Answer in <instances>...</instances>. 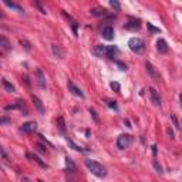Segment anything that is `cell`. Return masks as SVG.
I'll use <instances>...</instances> for the list:
<instances>
[{"mask_svg": "<svg viewBox=\"0 0 182 182\" xmlns=\"http://www.w3.org/2000/svg\"><path fill=\"white\" fill-rule=\"evenodd\" d=\"M57 124H58V128H60L61 131H64V128H65V124H64V120H63V118H58V120H57Z\"/></svg>", "mask_w": 182, "mask_h": 182, "instance_id": "cell-29", "label": "cell"}, {"mask_svg": "<svg viewBox=\"0 0 182 182\" xmlns=\"http://www.w3.org/2000/svg\"><path fill=\"white\" fill-rule=\"evenodd\" d=\"M167 132H168V135L171 137V138H174V131L171 130V128H168V130H167Z\"/></svg>", "mask_w": 182, "mask_h": 182, "instance_id": "cell-36", "label": "cell"}, {"mask_svg": "<svg viewBox=\"0 0 182 182\" xmlns=\"http://www.w3.org/2000/svg\"><path fill=\"white\" fill-rule=\"evenodd\" d=\"M145 67H147V71L150 73V75H151V78L154 80V81H158L159 80V75H158V73H157V70L154 68V65L151 64V63H145Z\"/></svg>", "mask_w": 182, "mask_h": 182, "instance_id": "cell-10", "label": "cell"}, {"mask_svg": "<svg viewBox=\"0 0 182 182\" xmlns=\"http://www.w3.org/2000/svg\"><path fill=\"white\" fill-rule=\"evenodd\" d=\"M0 47L5 50V51H10L12 50V44L6 37H0Z\"/></svg>", "mask_w": 182, "mask_h": 182, "instance_id": "cell-18", "label": "cell"}, {"mask_svg": "<svg viewBox=\"0 0 182 182\" xmlns=\"http://www.w3.org/2000/svg\"><path fill=\"white\" fill-rule=\"evenodd\" d=\"M36 6H37L38 9H40V12H41L43 14H46V13H47L46 10H44V9H43V7H41V5H40V3H38V2H36Z\"/></svg>", "mask_w": 182, "mask_h": 182, "instance_id": "cell-34", "label": "cell"}, {"mask_svg": "<svg viewBox=\"0 0 182 182\" xmlns=\"http://www.w3.org/2000/svg\"><path fill=\"white\" fill-rule=\"evenodd\" d=\"M101 36H103V38L111 41L112 38H114V28H112V26H105V27L101 30Z\"/></svg>", "mask_w": 182, "mask_h": 182, "instance_id": "cell-7", "label": "cell"}, {"mask_svg": "<svg viewBox=\"0 0 182 182\" xmlns=\"http://www.w3.org/2000/svg\"><path fill=\"white\" fill-rule=\"evenodd\" d=\"M0 155H2V157H5V158H7V154H6V151L3 150L2 147H0Z\"/></svg>", "mask_w": 182, "mask_h": 182, "instance_id": "cell-35", "label": "cell"}, {"mask_svg": "<svg viewBox=\"0 0 182 182\" xmlns=\"http://www.w3.org/2000/svg\"><path fill=\"white\" fill-rule=\"evenodd\" d=\"M36 78H37L38 87H40L41 90L46 88V75H44V73H43L41 68H37V70H36Z\"/></svg>", "mask_w": 182, "mask_h": 182, "instance_id": "cell-6", "label": "cell"}, {"mask_svg": "<svg viewBox=\"0 0 182 182\" xmlns=\"http://www.w3.org/2000/svg\"><path fill=\"white\" fill-rule=\"evenodd\" d=\"M38 182H43V181H38Z\"/></svg>", "mask_w": 182, "mask_h": 182, "instance_id": "cell-41", "label": "cell"}, {"mask_svg": "<svg viewBox=\"0 0 182 182\" xmlns=\"http://www.w3.org/2000/svg\"><path fill=\"white\" fill-rule=\"evenodd\" d=\"M147 26H148V30H150V31L152 33V34H155V33H161V30H159L158 27H155V26H152L151 23H148Z\"/></svg>", "mask_w": 182, "mask_h": 182, "instance_id": "cell-27", "label": "cell"}, {"mask_svg": "<svg viewBox=\"0 0 182 182\" xmlns=\"http://www.w3.org/2000/svg\"><path fill=\"white\" fill-rule=\"evenodd\" d=\"M108 107L114 108V110H118V107H117V103H115V101H108Z\"/></svg>", "mask_w": 182, "mask_h": 182, "instance_id": "cell-33", "label": "cell"}, {"mask_svg": "<svg viewBox=\"0 0 182 182\" xmlns=\"http://www.w3.org/2000/svg\"><path fill=\"white\" fill-rule=\"evenodd\" d=\"M140 27H141V22H140V19H135V17H130L128 22L125 23L127 30H132V31H135V30H140Z\"/></svg>", "mask_w": 182, "mask_h": 182, "instance_id": "cell-4", "label": "cell"}, {"mask_svg": "<svg viewBox=\"0 0 182 182\" xmlns=\"http://www.w3.org/2000/svg\"><path fill=\"white\" fill-rule=\"evenodd\" d=\"M110 87H111V90H114V91H120V88H121V87H120V84H118V83H115V81H112L111 84H110Z\"/></svg>", "mask_w": 182, "mask_h": 182, "instance_id": "cell-30", "label": "cell"}, {"mask_svg": "<svg viewBox=\"0 0 182 182\" xmlns=\"http://www.w3.org/2000/svg\"><path fill=\"white\" fill-rule=\"evenodd\" d=\"M128 46L134 53H141L144 50V40L140 37H132L128 41Z\"/></svg>", "mask_w": 182, "mask_h": 182, "instance_id": "cell-2", "label": "cell"}, {"mask_svg": "<svg viewBox=\"0 0 182 182\" xmlns=\"http://www.w3.org/2000/svg\"><path fill=\"white\" fill-rule=\"evenodd\" d=\"M85 167L88 168V171L91 174H94L95 177H100V178H104L107 175V169L104 168L103 165L97 161H93V159H85Z\"/></svg>", "mask_w": 182, "mask_h": 182, "instance_id": "cell-1", "label": "cell"}, {"mask_svg": "<svg viewBox=\"0 0 182 182\" xmlns=\"http://www.w3.org/2000/svg\"><path fill=\"white\" fill-rule=\"evenodd\" d=\"M117 64H118V67H120V70H122V71L127 70V64H124L122 61H117Z\"/></svg>", "mask_w": 182, "mask_h": 182, "instance_id": "cell-32", "label": "cell"}, {"mask_svg": "<svg viewBox=\"0 0 182 182\" xmlns=\"http://www.w3.org/2000/svg\"><path fill=\"white\" fill-rule=\"evenodd\" d=\"M2 85H3V88H5L6 91H9V93H14V91H16L14 85L12 84V83H9L6 78H2Z\"/></svg>", "mask_w": 182, "mask_h": 182, "instance_id": "cell-19", "label": "cell"}, {"mask_svg": "<svg viewBox=\"0 0 182 182\" xmlns=\"http://www.w3.org/2000/svg\"><path fill=\"white\" fill-rule=\"evenodd\" d=\"M171 120H172V122H174V125H175V128L177 130H179V122H178V118H177V115L175 114H171Z\"/></svg>", "mask_w": 182, "mask_h": 182, "instance_id": "cell-28", "label": "cell"}, {"mask_svg": "<svg viewBox=\"0 0 182 182\" xmlns=\"http://www.w3.org/2000/svg\"><path fill=\"white\" fill-rule=\"evenodd\" d=\"M65 167H67V169H68L70 172H75V165H74V162H73V159L68 158V157H65Z\"/></svg>", "mask_w": 182, "mask_h": 182, "instance_id": "cell-21", "label": "cell"}, {"mask_svg": "<svg viewBox=\"0 0 182 182\" xmlns=\"http://www.w3.org/2000/svg\"><path fill=\"white\" fill-rule=\"evenodd\" d=\"M90 112H91V114H93L94 120H98V118H97V114H95V111H94V110H91V108H90Z\"/></svg>", "mask_w": 182, "mask_h": 182, "instance_id": "cell-37", "label": "cell"}, {"mask_svg": "<svg viewBox=\"0 0 182 182\" xmlns=\"http://www.w3.org/2000/svg\"><path fill=\"white\" fill-rule=\"evenodd\" d=\"M110 6H111L115 12H120V9H121V5H120V2H117V0H110Z\"/></svg>", "mask_w": 182, "mask_h": 182, "instance_id": "cell-23", "label": "cell"}, {"mask_svg": "<svg viewBox=\"0 0 182 182\" xmlns=\"http://www.w3.org/2000/svg\"><path fill=\"white\" fill-rule=\"evenodd\" d=\"M94 51L97 53L98 56H104V54H105V47H104V46H97Z\"/></svg>", "mask_w": 182, "mask_h": 182, "instance_id": "cell-24", "label": "cell"}, {"mask_svg": "<svg viewBox=\"0 0 182 182\" xmlns=\"http://www.w3.org/2000/svg\"><path fill=\"white\" fill-rule=\"evenodd\" d=\"M131 142H132V137L130 134H121L117 140V147L120 150H125L131 145Z\"/></svg>", "mask_w": 182, "mask_h": 182, "instance_id": "cell-3", "label": "cell"}, {"mask_svg": "<svg viewBox=\"0 0 182 182\" xmlns=\"http://www.w3.org/2000/svg\"><path fill=\"white\" fill-rule=\"evenodd\" d=\"M157 50H158L159 53L168 51V44H167V41H165L164 38H159L158 41H157Z\"/></svg>", "mask_w": 182, "mask_h": 182, "instance_id": "cell-14", "label": "cell"}, {"mask_svg": "<svg viewBox=\"0 0 182 182\" xmlns=\"http://www.w3.org/2000/svg\"><path fill=\"white\" fill-rule=\"evenodd\" d=\"M68 90H70V91L74 94V95H77V97L84 98V93L81 91V88H78V87H77L75 84H73L71 81H68Z\"/></svg>", "mask_w": 182, "mask_h": 182, "instance_id": "cell-12", "label": "cell"}, {"mask_svg": "<svg viewBox=\"0 0 182 182\" xmlns=\"http://www.w3.org/2000/svg\"><path fill=\"white\" fill-rule=\"evenodd\" d=\"M37 130V124L34 121H28V122H24L23 125L20 127V131L24 132V134H31L34 131Z\"/></svg>", "mask_w": 182, "mask_h": 182, "instance_id": "cell-5", "label": "cell"}, {"mask_svg": "<svg viewBox=\"0 0 182 182\" xmlns=\"http://www.w3.org/2000/svg\"><path fill=\"white\" fill-rule=\"evenodd\" d=\"M0 17H2V19H3V17H5V14L2 13V12H0Z\"/></svg>", "mask_w": 182, "mask_h": 182, "instance_id": "cell-39", "label": "cell"}, {"mask_svg": "<svg viewBox=\"0 0 182 182\" xmlns=\"http://www.w3.org/2000/svg\"><path fill=\"white\" fill-rule=\"evenodd\" d=\"M154 167H155V169H157V172L162 174V168H161V165L158 164V161H154Z\"/></svg>", "mask_w": 182, "mask_h": 182, "instance_id": "cell-31", "label": "cell"}, {"mask_svg": "<svg viewBox=\"0 0 182 182\" xmlns=\"http://www.w3.org/2000/svg\"><path fill=\"white\" fill-rule=\"evenodd\" d=\"M150 97H151V101L154 104L155 107H161V97H159L158 91L155 88H150Z\"/></svg>", "mask_w": 182, "mask_h": 182, "instance_id": "cell-8", "label": "cell"}, {"mask_svg": "<svg viewBox=\"0 0 182 182\" xmlns=\"http://www.w3.org/2000/svg\"><path fill=\"white\" fill-rule=\"evenodd\" d=\"M5 5L7 6V7H12V9L17 10V12H20V13H23V12H24L22 6H19L17 3H13V2H9V0H5Z\"/></svg>", "mask_w": 182, "mask_h": 182, "instance_id": "cell-20", "label": "cell"}, {"mask_svg": "<svg viewBox=\"0 0 182 182\" xmlns=\"http://www.w3.org/2000/svg\"><path fill=\"white\" fill-rule=\"evenodd\" d=\"M65 140H67V142H68V145H70V147H73V150H75V151H80V152H84V151H85L84 148H83V147H80V145L74 144V142H73V141H71L70 138H68V137H67Z\"/></svg>", "mask_w": 182, "mask_h": 182, "instance_id": "cell-22", "label": "cell"}, {"mask_svg": "<svg viewBox=\"0 0 182 182\" xmlns=\"http://www.w3.org/2000/svg\"><path fill=\"white\" fill-rule=\"evenodd\" d=\"M31 100H33V103H34V107L37 108V111L40 112V114H44V107H43V103H41V100H40V98L38 97H36V95H34V94H33L31 95Z\"/></svg>", "mask_w": 182, "mask_h": 182, "instance_id": "cell-13", "label": "cell"}, {"mask_svg": "<svg viewBox=\"0 0 182 182\" xmlns=\"http://www.w3.org/2000/svg\"><path fill=\"white\" fill-rule=\"evenodd\" d=\"M51 51L56 56V58H60L61 60L64 57V50H63V47L60 44H51Z\"/></svg>", "mask_w": 182, "mask_h": 182, "instance_id": "cell-9", "label": "cell"}, {"mask_svg": "<svg viewBox=\"0 0 182 182\" xmlns=\"http://www.w3.org/2000/svg\"><path fill=\"white\" fill-rule=\"evenodd\" d=\"M12 120L9 117H0V125H9Z\"/></svg>", "mask_w": 182, "mask_h": 182, "instance_id": "cell-25", "label": "cell"}, {"mask_svg": "<svg viewBox=\"0 0 182 182\" xmlns=\"http://www.w3.org/2000/svg\"><path fill=\"white\" fill-rule=\"evenodd\" d=\"M27 158L33 159V161H34V162L37 164V165H40L41 168H44V169H47V168H48V165H47V164L44 162V161H43V159L40 158L38 155H36V154H27Z\"/></svg>", "mask_w": 182, "mask_h": 182, "instance_id": "cell-11", "label": "cell"}, {"mask_svg": "<svg viewBox=\"0 0 182 182\" xmlns=\"http://www.w3.org/2000/svg\"><path fill=\"white\" fill-rule=\"evenodd\" d=\"M118 53V48L115 46H107L105 47V56L110 57V58H114V57L117 56Z\"/></svg>", "mask_w": 182, "mask_h": 182, "instance_id": "cell-15", "label": "cell"}, {"mask_svg": "<svg viewBox=\"0 0 182 182\" xmlns=\"http://www.w3.org/2000/svg\"><path fill=\"white\" fill-rule=\"evenodd\" d=\"M20 44H22V46L24 47V48H26V50H30V48H31V44H30V43L27 41V40H24V38H22V40H20Z\"/></svg>", "mask_w": 182, "mask_h": 182, "instance_id": "cell-26", "label": "cell"}, {"mask_svg": "<svg viewBox=\"0 0 182 182\" xmlns=\"http://www.w3.org/2000/svg\"><path fill=\"white\" fill-rule=\"evenodd\" d=\"M23 182H30V181H28L27 178H24V179H23Z\"/></svg>", "mask_w": 182, "mask_h": 182, "instance_id": "cell-40", "label": "cell"}, {"mask_svg": "<svg viewBox=\"0 0 182 182\" xmlns=\"http://www.w3.org/2000/svg\"><path fill=\"white\" fill-rule=\"evenodd\" d=\"M152 152H154V155H157V145H152Z\"/></svg>", "mask_w": 182, "mask_h": 182, "instance_id": "cell-38", "label": "cell"}, {"mask_svg": "<svg viewBox=\"0 0 182 182\" xmlns=\"http://www.w3.org/2000/svg\"><path fill=\"white\" fill-rule=\"evenodd\" d=\"M90 13L93 14V16H95V17H101V16L107 14V10L104 9V7H94V9H91Z\"/></svg>", "mask_w": 182, "mask_h": 182, "instance_id": "cell-16", "label": "cell"}, {"mask_svg": "<svg viewBox=\"0 0 182 182\" xmlns=\"http://www.w3.org/2000/svg\"><path fill=\"white\" fill-rule=\"evenodd\" d=\"M16 108H19L20 111L23 112V115H28V108L26 107V104H24L23 100H17V103H16Z\"/></svg>", "mask_w": 182, "mask_h": 182, "instance_id": "cell-17", "label": "cell"}]
</instances>
